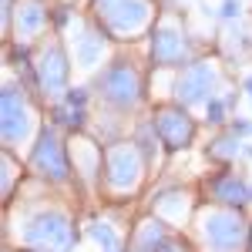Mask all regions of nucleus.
<instances>
[{"label": "nucleus", "mask_w": 252, "mask_h": 252, "mask_svg": "<svg viewBox=\"0 0 252 252\" xmlns=\"http://www.w3.org/2000/svg\"><path fill=\"white\" fill-rule=\"evenodd\" d=\"M148 158L141 152L135 138H118L111 145H104V155H101V182L97 189H104V195L111 202H121L128 195H135L145 182L148 172Z\"/></svg>", "instance_id": "1"}, {"label": "nucleus", "mask_w": 252, "mask_h": 252, "mask_svg": "<svg viewBox=\"0 0 252 252\" xmlns=\"http://www.w3.org/2000/svg\"><path fill=\"white\" fill-rule=\"evenodd\" d=\"M195 239L202 252H246L252 242V225L242 209L205 205L195 212Z\"/></svg>", "instance_id": "2"}, {"label": "nucleus", "mask_w": 252, "mask_h": 252, "mask_svg": "<svg viewBox=\"0 0 252 252\" xmlns=\"http://www.w3.org/2000/svg\"><path fill=\"white\" fill-rule=\"evenodd\" d=\"M91 91L104 108H111L118 115H135L145 101V81H141V71L135 61L115 58L97 71Z\"/></svg>", "instance_id": "3"}, {"label": "nucleus", "mask_w": 252, "mask_h": 252, "mask_svg": "<svg viewBox=\"0 0 252 252\" xmlns=\"http://www.w3.org/2000/svg\"><path fill=\"white\" fill-rule=\"evenodd\" d=\"M94 20L115 40H135L155 27V0H94Z\"/></svg>", "instance_id": "4"}, {"label": "nucleus", "mask_w": 252, "mask_h": 252, "mask_svg": "<svg viewBox=\"0 0 252 252\" xmlns=\"http://www.w3.org/2000/svg\"><path fill=\"white\" fill-rule=\"evenodd\" d=\"M0 135H3V148L14 152L17 145H24L37 128V108L31 101V91L20 81H3L0 91Z\"/></svg>", "instance_id": "5"}, {"label": "nucleus", "mask_w": 252, "mask_h": 252, "mask_svg": "<svg viewBox=\"0 0 252 252\" xmlns=\"http://www.w3.org/2000/svg\"><path fill=\"white\" fill-rule=\"evenodd\" d=\"M27 168L37 175L40 182H47V185H67L74 178L71 152H67V141H64L58 125H44L37 131V141H34Z\"/></svg>", "instance_id": "6"}, {"label": "nucleus", "mask_w": 252, "mask_h": 252, "mask_svg": "<svg viewBox=\"0 0 252 252\" xmlns=\"http://www.w3.org/2000/svg\"><path fill=\"white\" fill-rule=\"evenodd\" d=\"M20 246L37 252H71L74 246V222L61 209H40L20 229Z\"/></svg>", "instance_id": "7"}, {"label": "nucleus", "mask_w": 252, "mask_h": 252, "mask_svg": "<svg viewBox=\"0 0 252 252\" xmlns=\"http://www.w3.org/2000/svg\"><path fill=\"white\" fill-rule=\"evenodd\" d=\"M34 81L47 97H64L67 94V81H71V58H67V47L58 37H44L34 51Z\"/></svg>", "instance_id": "8"}, {"label": "nucleus", "mask_w": 252, "mask_h": 252, "mask_svg": "<svg viewBox=\"0 0 252 252\" xmlns=\"http://www.w3.org/2000/svg\"><path fill=\"white\" fill-rule=\"evenodd\" d=\"M192 58L195 47L182 27V20L175 14H161L152 27V64L155 67H185V64H192Z\"/></svg>", "instance_id": "9"}, {"label": "nucleus", "mask_w": 252, "mask_h": 252, "mask_svg": "<svg viewBox=\"0 0 252 252\" xmlns=\"http://www.w3.org/2000/svg\"><path fill=\"white\" fill-rule=\"evenodd\" d=\"M215 88H219V67H215V61H209V58L192 61L175 78V101L182 108L209 104L215 97Z\"/></svg>", "instance_id": "10"}, {"label": "nucleus", "mask_w": 252, "mask_h": 252, "mask_svg": "<svg viewBox=\"0 0 252 252\" xmlns=\"http://www.w3.org/2000/svg\"><path fill=\"white\" fill-rule=\"evenodd\" d=\"M47 20H51V7L44 0H14L10 14L3 17V34H7V40H14L24 51L27 44L44 37Z\"/></svg>", "instance_id": "11"}, {"label": "nucleus", "mask_w": 252, "mask_h": 252, "mask_svg": "<svg viewBox=\"0 0 252 252\" xmlns=\"http://www.w3.org/2000/svg\"><path fill=\"white\" fill-rule=\"evenodd\" d=\"M152 125H155L158 138L165 145V152H185L189 145L198 135V125L195 118L189 115V108H182L178 101H168V104H158L155 115H152Z\"/></svg>", "instance_id": "12"}, {"label": "nucleus", "mask_w": 252, "mask_h": 252, "mask_svg": "<svg viewBox=\"0 0 252 252\" xmlns=\"http://www.w3.org/2000/svg\"><path fill=\"white\" fill-rule=\"evenodd\" d=\"M104 40L108 34L101 31V24L97 20H84L78 17L74 20V37H71V54H74V64L84 67V71H91L101 64L104 58Z\"/></svg>", "instance_id": "13"}, {"label": "nucleus", "mask_w": 252, "mask_h": 252, "mask_svg": "<svg viewBox=\"0 0 252 252\" xmlns=\"http://www.w3.org/2000/svg\"><path fill=\"white\" fill-rule=\"evenodd\" d=\"M205 198L209 205H225V209H242L246 202H252V185L235 172H215L205 178Z\"/></svg>", "instance_id": "14"}, {"label": "nucleus", "mask_w": 252, "mask_h": 252, "mask_svg": "<svg viewBox=\"0 0 252 252\" xmlns=\"http://www.w3.org/2000/svg\"><path fill=\"white\" fill-rule=\"evenodd\" d=\"M88 101H91V91L88 88H67V94L54 101V125L58 128H71L78 135L88 121Z\"/></svg>", "instance_id": "15"}, {"label": "nucleus", "mask_w": 252, "mask_h": 252, "mask_svg": "<svg viewBox=\"0 0 252 252\" xmlns=\"http://www.w3.org/2000/svg\"><path fill=\"white\" fill-rule=\"evenodd\" d=\"M172 235L168 229V222H161L158 215H148V219H141L135 225V235H131V249L135 252H155L165 239Z\"/></svg>", "instance_id": "16"}, {"label": "nucleus", "mask_w": 252, "mask_h": 252, "mask_svg": "<svg viewBox=\"0 0 252 252\" xmlns=\"http://www.w3.org/2000/svg\"><path fill=\"white\" fill-rule=\"evenodd\" d=\"M185 212H189V192H182V189H168L155 198V215L168 225H178Z\"/></svg>", "instance_id": "17"}, {"label": "nucleus", "mask_w": 252, "mask_h": 252, "mask_svg": "<svg viewBox=\"0 0 252 252\" xmlns=\"http://www.w3.org/2000/svg\"><path fill=\"white\" fill-rule=\"evenodd\" d=\"M242 155V138L235 135V131H222L219 138H212V145H209V158L212 161H222V165H229L232 158Z\"/></svg>", "instance_id": "18"}, {"label": "nucleus", "mask_w": 252, "mask_h": 252, "mask_svg": "<svg viewBox=\"0 0 252 252\" xmlns=\"http://www.w3.org/2000/svg\"><path fill=\"white\" fill-rule=\"evenodd\" d=\"M88 235H91L97 246H101V252L121 249V232H118L111 222H91V225H88Z\"/></svg>", "instance_id": "19"}, {"label": "nucleus", "mask_w": 252, "mask_h": 252, "mask_svg": "<svg viewBox=\"0 0 252 252\" xmlns=\"http://www.w3.org/2000/svg\"><path fill=\"white\" fill-rule=\"evenodd\" d=\"M20 175H24V165L14 158V152L3 148V202H10V195H14V182H17Z\"/></svg>", "instance_id": "20"}, {"label": "nucleus", "mask_w": 252, "mask_h": 252, "mask_svg": "<svg viewBox=\"0 0 252 252\" xmlns=\"http://www.w3.org/2000/svg\"><path fill=\"white\" fill-rule=\"evenodd\" d=\"M225 118H229V97L215 94L209 104H205V121L209 125H225Z\"/></svg>", "instance_id": "21"}, {"label": "nucleus", "mask_w": 252, "mask_h": 252, "mask_svg": "<svg viewBox=\"0 0 252 252\" xmlns=\"http://www.w3.org/2000/svg\"><path fill=\"white\" fill-rule=\"evenodd\" d=\"M155 252H195L192 246H189V242H185V239H182V235H168V239H165V242H161V246H158Z\"/></svg>", "instance_id": "22"}, {"label": "nucleus", "mask_w": 252, "mask_h": 252, "mask_svg": "<svg viewBox=\"0 0 252 252\" xmlns=\"http://www.w3.org/2000/svg\"><path fill=\"white\" fill-rule=\"evenodd\" d=\"M219 14H222V20H235L239 14H242V3H239V0H222Z\"/></svg>", "instance_id": "23"}, {"label": "nucleus", "mask_w": 252, "mask_h": 252, "mask_svg": "<svg viewBox=\"0 0 252 252\" xmlns=\"http://www.w3.org/2000/svg\"><path fill=\"white\" fill-rule=\"evenodd\" d=\"M242 88H246V94H249V101H252V74H246V81H242Z\"/></svg>", "instance_id": "24"}, {"label": "nucleus", "mask_w": 252, "mask_h": 252, "mask_svg": "<svg viewBox=\"0 0 252 252\" xmlns=\"http://www.w3.org/2000/svg\"><path fill=\"white\" fill-rule=\"evenodd\" d=\"M20 252H37V249H20Z\"/></svg>", "instance_id": "25"}, {"label": "nucleus", "mask_w": 252, "mask_h": 252, "mask_svg": "<svg viewBox=\"0 0 252 252\" xmlns=\"http://www.w3.org/2000/svg\"><path fill=\"white\" fill-rule=\"evenodd\" d=\"M108 252H121V249H108Z\"/></svg>", "instance_id": "26"}]
</instances>
